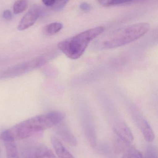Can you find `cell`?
<instances>
[{
    "instance_id": "cell-1",
    "label": "cell",
    "mask_w": 158,
    "mask_h": 158,
    "mask_svg": "<svg viewBox=\"0 0 158 158\" xmlns=\"http://www.w3.org/2000/svg\"><path fill=\"white\" fill-rule=\"evenodd\" d=\"M65 116L63 112L52 111L32 117L6 131L15 140H24L58 124L64 120Z\"/></svg>"
},
{
    "instance_id": "cell-2",
    "label": "cell",
    "mask_w": 158,
    "mask_h": 158,
    "mask_svg": "<svg viewBox=\"0 0 158 158\" xmlns=\"http://www.w3.org/2000/svg\"><path fill=\"white\" fill-rule=\"evenodd\" d=\"M149 28L148 23H140L117 29L96 40L94 47L96 50H104L124 46L143 36Z\"/></svg>"
},
{
    "instance_id": "cell-3",
    "label": "cell",
    "mask_w": 158,
    "mask_h": 158,
    "mask_svg": "<svg viewBox=\"0 0 158 158\" xmlns=\"http://www.w3.org/2000/svg\"><path fill=\"white\" fill-rule=\"evenodd\" d=\"M103 27L87 30L74 37L62 41L58 43L59 50L70 59L80 58L91 41L104 32Z\"/></svg>"
},
{
    "instance_id": "cell-4",
    "label": "cell",
    "mask_w": 158,
    "mask_h": 158,
    "mask_svg": "<svg viewBox=\"0 0 158 158\" xmlns=\"http://www.w3.org/2000/svg\"><path fill=\"white\" fill-rule=\"evenodd\" d=\"M132 113L134 120L143 133L145 140L148 142H153L155 138V135L147 121L136 110L134 109Z\"/></svg>"
},
{
    "instance_id": "cell-5",
    "label": "cell",
    "mask_w": 158,
    "mask_h": 158,
    "mask_svg": "<svg viewBox=\"0 0 158 158\" xmlns=\"http://www.w3.org/2000/svg\"><path fill=\"white\" fill-rule=\"evenodd\" d=\"M41 14V8L39 6H32L20 20L18 26V30H25L31 27L36 22Z\"/></svg>"
},
{
    "instance_id": "cell-6",
    "label": "cell",
    "mask_w": 158,
    "mask_h": 158,
    "mask_svg": "<svg viewBox=\"0 0 158 158\" xmlns=\"http://www.w3.org/2000/svg\"><path fill=\"white\" fill-rule=\"evenodd\" d=\"M0 139L5 147L6 158H19L15 140L9 135L6 130L1 133Z\"/></svg>"
},
{
    "instance_id": "cell-7",
    "label": "cell",
    "mask_w": 158,
    "mask_h": 158,
    "mask_svg": "<svg viewBox=\"0 0 158 158\" xmlns=\"http://www.w3.org/2000/svg\"><path fill=\"white\" fill-rule=\"evenodd\" d=\"M113 130L119 139L126 143H131L134 136L130 128L124 122L117 121L113 125Z\"/></svg>"
},
{
    "instance_id": "cell-8",
    "label": "cell",
    "mask_w": 158,
    "mask_h": 158,
    "mask_svg": "<svg viewBox=\"0 0 158 158\" xmlns=\"http://www.w3.org/2000/svg\"><path fill=\"white\" fill-rule=\"evenodd\" d=\"M129 144L124 141H122L119 144L117 152H123V156L122 158H145L141 152Z\"/></svg>"
},
{
    "instance_id": "cell-9",
    "label": "cell",
    "mask_w": 158,
    "mask_h": 158,
    "mask_svg": "<svg viewBox=\"0 0 158 158\" xmlns=\"http://www.w3.org/2000/svg\"><path fill=\"white\" fill-rule=\"evenodd\" d=\"M39 146L32 141L23 143L20 147L21 158H34Z\"/></svg>"
},
{
    "instance_id": "cell-10",
    "label": "cell",
    "mask_w": 158,
    "mask_h": 158,
    "mask_svg": "<svg viewBox=\"0 0 158 158\" xmlns=\"http://www.w3.org/2000/svg\"><path fill=\"white\" fill-rule=\"evenodd\" d=\"M51 142L58 158H75L57 137L53 136Z\"/></svg>"
},
{
    "instance_id": "cell-11",
    "label": "cell",
    "mask_w": 158,
    "mask_h": 158,
    "mask_svg": "<svg viewBox=\"0 0 158 158\" xmlns=\"http://www.w3.org/2000/svg\"><path fill=\"white\" fill-rule=\"evenodd\" d=\"M57 133L64 141L70 145L76 146L77 145L76 138L66 126L64 125L60 126L58 129Z\"/></svg>"
},
{
    "instance_id": "cell-12",
    "label": "cell",
    "mask_w": 158,
    "mask_h": 158,
    "mask_svg": "<svg viewBox=\"0 0 158 158\" xmlns=\"http://www.w3.org/2000/svg\"><path fill=\"white\" fill-rule=\"evenodd\" d=\"M34 158H56L54 154L45 146L40 145L36 151Z\"/></svg>"
},
{
    "instance_id": "cell-13",
    "label": "cell",
    "mask_w": 158,
    "mask_h": 158,
    "mask_svg": "<svg viewBox=\"0 0 158 158\" xmlns=\"http://www.w3.org/2000/svg\"><path fill=\"white\" fill-rule=\"evenodd\" d=\"M63 28V25L58 22H53L47 25L45 28V32L47 35H52L59 32Z\"/></svg>"
},
{
    "instance_id": "cell-14",
    "label": "cell",
    "mask_w": 158,
    "mask_h": 158,
    "mask_svg": "<svg viewBox=\"0 0 158 158\" xmlns=\"http://www.w3.org/2000/svg\"><path fill=\"white\" fill-rule=\"evenodd\" d=\"M28 4V0H18L13 6L14 14L17 15L25 11Z\"/></svg>"
},
{
    "instance_id": "cell-15",
    "label": "cell",
    "mask_w": 158,
    "mask_h": 158,
    "mask_svg": "<svg viewBox=\"0 0 158 158\" xmlns=\"http://www.w3.org/2000/svg\"><path fill=\"white\" fill-rule=\"evenodd\" d=\"M134 0H98L99 3L104 6H109L129 2Z\"/></svg>"
},
{
    "instance_id": "cell-16",
    "label": "cell",
    "mask_w": 158,
    "mask_h": 158,
    "mask_svg": "<svg viewBox=\"0 0 158 158\" xmlns=\"http://www.w3.org/2000/svg\"><path fill=\"white\" fill-rule=\"evenodd\" d=\"M146 158H158V151L156 148L151 145L147 148Z\"/></svg>"
},
{
    "instance_id": "cell-17",
    "label": "cell",
    "mask_w": 158,
    "mask_h": 158,
    "mask_svg": "<svg viewBox=\"0 0 158 158\" xmlns=\"http://www.w3.org/2000/svg\"><path fill=\"white\" fill-rule=\"evenodd\" d=\"M69 1V0H57L52 7L55 11H59L64 8Z\"/></svg>"
},
{
    "instance_id": "cell-18",
    "label": "cell",
    "mask_w": 158,
    "mask_h": 158,
    "mask_svg": "<svg viewBox=\"0 0 158 158\" xmlns=\"http://www.w3.org/2000/svg\"><path fill=\"white\" fill-rule=\"evenodd\" d=\"M3 17L6 20H10L13 19V15L10 10H5L3 13Z\"/></svg>"
},
{
    "instance_id": "cell-19",
    "label": "cell",
    "mask_w": 158,
    "mask_h": 158,
    "mask_svg": "<svg viewBox=\"0 0 158 158\" xmlns=\"http://www.w3.org/2000/svg\"><path fill=\"white\" fill-rule=\"evenodd\" d=\"M80 7L82 10L86 12L90 11L91 9V6L90 4L86 2L82 3L80 5Z\"/></svg>"
},
{
    "instance_id": "cell-20",
    "label": "cell",
    "mask_w": 158,
    "mask_h": 158,
    "mask_svg": "<svg viewBox=\"0 0 158 158\" xmlns=\"http://www.w3.org/2000/svg\"><path fill=\"white\" fill-rule=\"evenodd\" d=\"M57 0H42L43 3L47 6H53Z\"/></svg>"
},
{
    "instance_id": "cell-21",
    "label": "cell",
    "mask_w": 158,
    "mask_h": 158,
    "mask_svg": "<svg viewBox=\"0 0 158 158\" xmlns=\"http://www.w3.org/2000/svg\"><path fill=\"white\" fill-rule=\"evenodd\" d=\"M0 155H1V149H0Z\"/></svg>"
}]
</instances>
